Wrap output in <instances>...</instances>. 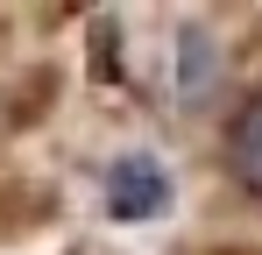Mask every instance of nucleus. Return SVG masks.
<instances>
[{"instance_id": "f257e3e1", "label": "nucleus", "mask_w": 262, "mask_h": 255, "mask_svg": "<svg viewBox=\"0 0 262 255\" xmlns=\"http://www.w3.org/2000/svg\"><path fill=\"white\" fill-rule=\"evenodd\" d=\"M170 206V177L156 156H121L106 170V213L114 220H149V213Z\"/></svg>"}, {"instance_id": "f03ea898", "label": "nucleus", "mask_w": 262, "mask_h": 255, "mask_svg": "<svg viewBox=\"0 0 262 255\" xmlns=\"http://www.w3.org/2000/svg\"><path fill=\"white\" fill-rule=\"evenodd\" d=\"M220 163H227V177H234L248 199H262V92H248V99L234 107V121L220 135Z\"/></svg>"}]
</instances>
